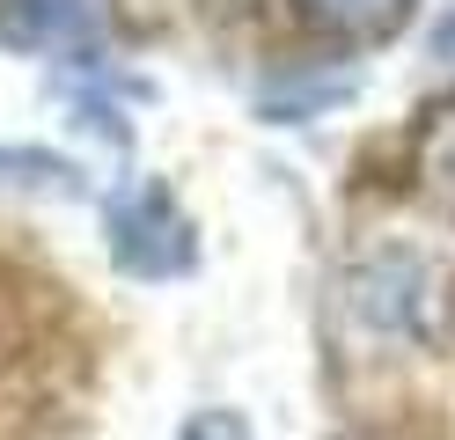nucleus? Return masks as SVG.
<instances>
[{"instance_id":"obj_1","label":"nucleus","mask_w":455,"mask_h":440,"mask_svg":"<svg viewBox=\"0 0 455 440\" xmlns=\"http://www.w3.org/2000/svg\"><path fill=\"white\" fill-rule=\"evenodd\" d=\"M110 257H118V272L132 279H177L191 272V220H184V205L169 198V184H155V176H140L132 191L110 198Z\"/></svg>"},{"instance_id":"obj_2","label":"nucleus","mask_w":455,"mask_h":440,"mask_svg":"<svg viewBox=\"0 0 455 440\" xmlns=\"http://www.w3.org/2000/svg\"><path fill=\"white\" fill-rule=\"evenodd\" d=\"M110 22V0H0V44L8 52H89Z\"/></svg>"},{"instance_id":"obj_7","label":"nucleus","mask_w":455,"mask_h":440,"mask_svg":"<svg viewBox=\"0 0 455 440\" xmlns=\"http://www.w3.org/2000/svg\"><path fill=\"white\" fill-rule=\"evenodd\" d=\"M434 52H455V22H441V29H434Z\"/></svg>"},{"instance_id":"obj_5","label":"nucleus","mask_w":455,"mask_h":440,"mask_svg":"<svg viewBox=\"0 0 455 440\" xmlns=\"http://www.w3.org/2000/svg\"><path fill=\"white\" fill-rule=\"evenodd\" d=\"M419 176H426V191H434V198L455 205V103L434 110V125L419 132Z\"/></svg>"},{"instance_id":"obj_3","label":"nucleus","mask_w":455,"mask_h":440,"mask_svg":"<svg viewBox=\"0 0 455 440\" xmlns=\"http://www.w3.org/2000/svg\"><path fill=\"white\" fill-rule=\"evenodd\" d=\"M434 293V272H426L419 257L404 250H389V257H367L360 272H353V308L375 323V331H404V323H419L411 308Z\"/></svg>"},{"instance_id":"obj_4","label":"nucleus","mask_w":455,"mask_h":440,"mask_svg":"<svg viewBox=\"0 0 455 440\" xmlns=\"http://www.w3.org/2000/svg\"><path fill=\"white\" fill-rule=\"evenodd\" d=\"M308 22L338 29V37H389L396 22L411 15V0H294Z\"/></svg>"},{"instance_id":"obj_6","label":"nucleus","mask_w":455,"mask_h":440,"mask_svg":"<svg viewBox=\"0 0 455 440\" xmlns=\"http://www.w3.org/2000/svg\"><path fill=\"white\" fill-rule=\"evenodd\" d=\"M177 440H250V426L235 419V411H198V419H184Z\"/></svg>"}]
</instances>
